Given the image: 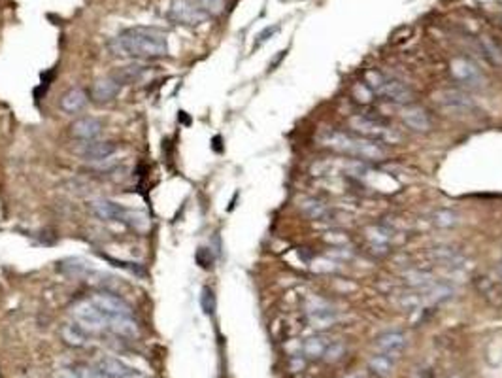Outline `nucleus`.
<instances>
[{"mask_svg":"<svg viewBox=\"0 0 502 378\" xmlns=\"http://www.w3.org/2000/svg\"><path fill=\"white\" fill-rule=\"evenodd\" d=\"M111 47L117 55L140 57V59H157L168 53V40L166 34L159 29L134 27L121 32L111 42Z\"/></svg>","mask_w":502,"mask_h":378,"instance_id":"nucleus-1","label":"nucleus"},{"mask_svg":"<svg viewBox=\"0 0 502 378\" xmlns=\"http://www.w3.org/2000/svg\"><path fill=\"white\" fill-rule=\"evenodd\" d=\"M321 144L329 150L344 153V155L353 157L357 161H364V163H372V161L387 157V150H385L384 144H378V142L368 140V138L359 136L355 133L330 131L321 136Z\"/></svg>","mask_w":502,"mask_h":378,"instance_id":"nucleus-2","label":"nucleus"},{"mask_svg":"<svg viewBox=\"0 0 502 378\" xmlns=\"http://www.w3.org/2000/svg\"><path fill=\"white\" fill-rule=\"evenodd\" d=\"M347 125L351 129V133L364 136L368 140H374L378 144H385V146L387 144H399V142L404 140V136L397 129H393L391 125H387L382 119H376L372 118V116H364V114L349 118Z\"/></svg>","mask_w":502,"mask_h":378,"instance_id":"nucleus-3","label":"nucleus"},{"mask_svg":"<svg viewBox=\"0 0 502 378\" xmlns=\"http://www.w3.org/2000/svg\"><path fill=\"white\" fill-rule=\"evenodd\" d=\"M366 85L370 87V91L374 94L385 97L387 101H391L395 104H410L414 93L410 91V87L400 81L399 78H393L385 72L372 70L366 74Z\"/></svg>","mask_w":502,"mask_h":378,"instance_id":"nucleus-4","label":"nucleus"},{"mask_svg":"<svg viewBox=\"0 0 502 378\" xmlns=\"http://www.w3.org/2000/svg\"><path fill=\"white\" fill-rule=\"evenodd\" d=\"M72 316H74V322L79 323L87 333L89 331H102L110 327V316L102 312L93 301L78 303L76 307L72 308Z\"/></svg>","mask_w":502,"mask_h":378,"instance_id":"nucleus-5","label":"nucleus"},{"mask_svg":"<svg viewBox=\"0 0 502 378\" xmlns=\"http://www.w3.org/2000/svg\"><path fill=\"white\" fill-rule=\"evenodd\" d=\"M449 72L457 83H461L466 89H481L485 85V76L478 64L466 59V57H457L449 64Z\"/></svg>","mask_w":502,"mask_h":378,"instance_id":"nucleus-6","label":"nucleus"},{"mask_svg":"<svg viewBox=\"0 0 502 378\" xmlns=\"http://www.w3.org/2000/svg\"><path fill=\"white\" fill-rule=\"evenodd\" d=\"M432 101L440 110L449 114H466L474 110V99L463 89H442L432 94Z\"/></svg>","mask_w":502,"mask_h":378,"instance_id":"nucleus-7","label":"nucleus"},{"mask_svg":"<svg viewBox=\"0 0 502 378\" xmlns=\"http://www.w3.org/2000/svg\"><path fill=\"white\" fill-rule=\"evenodd\" d=\"M170 16L178 23L187 25V27H196L210 17L196 2H191V0H174L170 6Z\"/></svg>","mask_w":502,"mask_h":378,"instance_id":"nucleus-8","label":"nucleus"},{"mask_svg":"<svg viewBox=\"0 0 502 378\" xmlns=\"http://www.w3.org/2000/svg\"><path fill=\"white\" fill-rule=\"evenodd\" d=\"M400 119H402V123L408 127L410 131H414V133H429L432 129L431 116L427 114L425 108L416 106V104H406V106L400 110Z\"/></svg>","mask_w":502,"mask_h":378,"instance_id":"nucleus-9","label":"nucleus"},{"mask_svg":"<svg viewBox=\"0 0 502 378\" xmlns=\"http://www.w3.org/2000/svg\"><path fill=\"white\" fill-rule=\"evenodd\" d=\"M91 301L108 316H133V307L115 293H94Z\"/></svg>","mask_w":502,"mask_h":378,"instance_id":"nucleus-10","label":"nucleus"},{"mask_svg":"<svg viewBox=\"0 0 502 378\" xmlns=\"http://www.w3.org/2000/svg\"><path fill=\"white\" fill-rule=\"evenodd\" d=\"M91 212L98 218V220L104 221H125L129 220L131 216V210H127L123 205H117L113 201H108V199H98V201H93L91 203Z\"/></svg>","mask_w":502,"mask_h":378,"instance_id":"nucleus-11","label":"nucleus"},{"mask_svg":"<svg viewBox=\"0 0 502 378\" xmlns=\"http://www.w3.org/2000/svg\"><path fill=\"white\" fill-rule=\"evenodd\" d=\"M98 370L106 378H146L142 372H138L131 365H127L125 361L115 359V357H104V359H100L98 361Z\"/></svg>","mask_w":502,"mask_h":378,"instance_id":"nucleus-12","label":"nucleus"},{"mask_svg":"<svg viewBox=\"0 0 502 378\" xmlns=\"http://www.w3.org/2000/svg\"><path fill=\"white\" fill-rule=\"evenodd\" d=\"M376 348L380 354L395 357L406 348V335L402 331H385L376 339Z\"/></svg>","mask_w":502,"mask_h":378,"instance_id":"nucleus-13","label":"nucleus"},{"mask_svg":"<svg viewBox=\"0 0 502 378\" xmlns=\"http://www.w3.org/2000/svg\"><path fill=\"white\" fill-rule=\"evenodd\" d=\"M117 146L113 142H96L87 140L78 148V153L85 159H93V161H100V159H108L111 153H115Z\"/></svg>","mask_w":502,"mask_h":378,"instance_id":"nucleus-14","label":"nucleus"},{"mask_svg":"<svg viewBox=\"0 0 502 378\" xmlns=\"http://www.w3.org/2000/svg\"><path fill=\"white\" fill-rule=\"evenodd\" d=\"M72 134L79 140H94L102 133V121L96 118H81L72 123Z\"/></svg>","mask_w":502,"mask_h":378,"instance_id":"nucleus-15","label":"nucleus"},{"mask_svg":"<svg viewBox=\"0 0 502 378\" xmlns=\"http://www.w3.org/2000/svg\"><path fill=\"white\" fill-rule=\"evenodd\" d=\"M119 91H121V85L110 76V78H104L94 83L93 89H91V99L98 104H106L111 103L119 94Z\"/></svg>","mask_w":502,"mask_h":378,"instance_id":"nucleus-16","label":"nucleus"},{"mask_svg":"<svg viewBox=\"0 0 502 378\" xmlns=\"http://www.w3.org/2000/svg\"><path fill=\"white\" fill-rule=\"evenodd\" d=\"M87 104V93L81 87H72L70 91H66L61 99V108L68 114H76Z\"/></svg>","mask_w":502,"mask_h":378,"instance_id":"nucleus-17","label":"nucleus"},{"mask_svg":"<svg viewBox=\"0 0 502 378\" xmlns=\"http://www.w3.org/2000/svg\"><path fill=\"white\" fill-rule=\"evenodd\" d=\"M61 335H63V340L68 344V346H85L87 344V331L79 325V323H66L63 325L61 329Z\"/></svg>","mask_w":502,"mask_h":378,"instance_id":"nucleus-18","label":"nucleus"},{"mask_svg":"<svg viewBox=\"0 0 502 378\" xmlns=\"http://www.w3.org/2000/svg\"><path fill=\"white\" fill-rule=\"evenodd\" d=\"M302 212L306 214L308 218H312V220H329L332 210L329 208L327 203H323L319 199H306V201H302Z\"/></svg>","mask_w":502,"mask_h":378,"instance_id":"nucleus-19","label":"nucleus"},{"mask_svg":"<svg viewBox=\"0 0 502 378\" xmlns=\"http://www.w3.org/2000/svg\"><path fill=\"white\" fill-rule=\"evenodd\" d=\"M113 333L123 335V337H136L138 335V325L133 320V316H110V327Z\"/></svg>","mask_w":502,"mask_h":378,"instance_id":"nucleus-20","label":"nucleus"},{"mask_svg":"<svg viewBox=\"0 0 502 378\" xmlns=\"http://www.w3.org/2000/svg\"><path fill=\"white\" fill-rule=\"evenodd\" d=\"M336 310H332L327 305H319L315 308H310V322L314 323V327H329L330 323L336 322Z\"/></svg>","mask_w":502,"mask_h":378,"instance_id":"nucleus-21","label":"nucleus"},{"mask_svg":"<svg viewBox=\"0 0 502 378\" xmlns=\"http://www.w3.org/2000/svg\"><path fill=\"white\" fill-rule=\"evenodd\" d=\"M327 348H329V340L323 339V337H310V339L304 340L302 344V352L306 357H312V359H317V357H323L327 354Z\"/></svg>","mask_w":502,"mask_h":378,"instance_id":"nucleus-22","label":"nucleus"},{"mask_svg":"<svg viewBox=\"0 0 502 378\" xmlns=\"http://www.w3.org/2000/svg\"><path fill=\"white\" fill-rule=\"evenodd\" d=\"M432 223L440 229H453L461 223V218L459 214L453 212V210H447V208H442V210H436V212L431 216Z\"/></svg>","mask_w":502,"mask_h":378,"instance_id":"nucleus-23","label":"nucleus"},{"mask_svg":"<svg viewBox=\"0 0 502 378\" xmlns=\"http://www.w3.org/2000/svg\"><path fill=\"white\" fill-rule=\"evenodd\" d=\"M142 72H144V66H138V64H134V66H123V68H117V70L111 74V78L117 81L119 85H129V83H134L136 79L142 76Z\"/></svg>","mask_w":502,"mask_h":378,"instance_id":"nucleus-24","label":"nucleus"},{"mask_svg":"<svg viewBox=\"0 0 502 378\" xmlns=\"http://www.w3.org/2000/svg\"><path fill=\"white\" fill-rule=\"evenodd\" d=\"M479 46H481V51L485 53V57L491 61V63L502 64V49L493 38H489V36H481V38H479Z\"/></svg>","mask_w":502,"mask_h":378,"instance_id":"nucleus-25","label":"nucleus"},{"mask_svg":"<svg viewBox=\"0 0 502 378\" xmlns=\"http://www.w3.org/2000/svg\"><path fill=\"white\" fill-rule=\"evenodd\" d=\"M368 365H370V369L374 370L378 376H387V374H391L393 357H389V355H385V354H378L370 359Z\"/></svg>","mask_w":502,"mask_h":378,"instance_id":"nucleus-26","label":"nucleus"},{"mask_svg":"<svg viewBox=\"0 0 502 378\" xmlns=\"http://www.w3.org/2000/svg\"><path fill=\"white\" fill-rule=\"evenodd\" d=\"M195 2L204 10L208 16H221L227 8L225 0H195Z\"/></svg>","mask_w":502,"mask_h":378,"instance_id":"nucleus-27","label":"nucleus"},{"mask_svg":"<svg viewBox=\"0 0 502 378\" xmlns=\"http://www.w3.org/2000/svg\"><path fill=\"white\" fill-rule=\"evenodd\" d=\"M200 307L206 316H212L215 312V295H213L212 288H202V295H200Z\"/></svg>","mask_w":502,"mask_h":378,"instance_id":"nucleus-28","label":"nucleus"},{"mask_svg":"<svg viewBox=\"0 0 502 378\" xmlns=\"http://www.w3.org/2000/svg\"><path fill=\"white\" fill-rule=\"evenodd\" d=\"M195 259L202 268H212V265H213L212 250H208V248H198V250H196Z\"/></svg>","mask_w":502,"mask_h":378,"instance_id":"nucleus-29","label":"nucleus"},{"mask_svg":"<svg viewBox=\"0 0 502 378\" xmlns=\"http://www.w3.org/2000/svg\"><path fill=\"white\" fill-rule=\"evenodd\" d=\"M278 31H280V27H278V25H274V27H267L265 31L257 34V42H255V47L261 46V44H265V42H267V40L270 38V36H274V34H276V32H278Z\"/></svg>","mask_w":502,"mask_h":378,"instance_id":"nucleus-30","label":"nucleus"},{"mask_svg":"<svg viewBox=\"0 0 502 378\" xmlns=\"http://www.w3.org/2000/svg\"><path fill=\"white\" fill-rule=\"evenodd\" d=\"M55 378H81V374H79V370H76V369L63 367V369H59L55 372Z\"/></svg>","mask_w":502,"mask_h":378,"instance_id":"nucleus-31","label":"nucleus"},{"mask_svg":"<svg viewBox=\"0 0 502 378\" xmlns=\"http://www.w3.org/2000/svg\"><path fill=\"white\" fill-rule=\"evenodd\" d=\"M79 374H81V378H106L98 370V367L96 369H93V367H83V369H79Z\"/></svg>","mask_w":502,"mask_h":378,"instance_id":"nucleus-32","label":"nucleus"},{"mask_svg":"<svg viewBox=\"0 0 502 378\" xmlns=\"http://www.w3.org/2000/svg\"><path fill=\"white\" fill-rule=\"evenodd\" d=\"M500 274H502V261H500Z\"/></svg>","mask_w":502,"mask_h":378,"instance_id":"nucleus-33","label":"nucleus"},{"mask_svg":"<svg viewBox=\"0 0 502 378\" xmlns=\"http://www.w3.org/2000/svg\"><path fill=\"white\" fill-rule=\"evenodd\" d=\"M347 378H357V376H347Z\"/></svg>","mask_w":502,"mask_h":378,"instance_id":"nucleus-34","label":"nucleus"},{"mask_svg":"<svg viewBox=\"0 0 502 378\" xmlns=\"http://www.w3.org/2000/svg\"><path fill=\"white\" fill-rule=\"evenodd\" d=\"M451 378H457V376H451Z\"/></svg>","mask_w":502,"mask_h":378,"instance_id":"nucleus-35","label":"nucleus"}]
</instances>
